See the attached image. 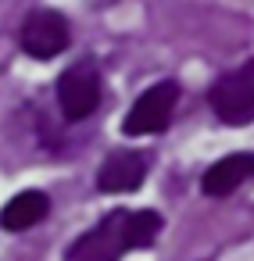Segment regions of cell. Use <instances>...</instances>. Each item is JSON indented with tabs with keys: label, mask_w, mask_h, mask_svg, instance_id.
<instances>
[{
	"label": "cell",
	"mask_w": 254,
	"mask_h": 261,
	"mask_svg": "<svg viewBox=\"0 0 254 261\" xmlns=\"http://www.w3.org/2000/svg\"><path fill=\"white\" fill-rule=\"evenodd\" d=\"M161 215L143 207V211H111L104 215L90 232H83L68 247V261H122V254L150 247L161 232Z\"/></svg>",
	"instance_id": "obj_1"
},
{
	"label": "cell",
	"mask_w": 254,
	"mask_h": 261,
	"mask_svg": "<svg viewBox=\"0 0 254 261\" xmlns=\"http://www.w3.org/2000/svg\"><path fill=\"white\" fill-rule=\"evenodd\" d=\"M208 108L222 125H250L254 122V58L222 72L208 86Z\"/></svg>",
	"instance_id": "obj_2"
},
{
	"label": "cell",
	"mask_w": 254,
	"mask_h": 261,
	"mask_svg": "<svg viewBox=\"0 0 254 261\" xmlns=\"http://www.w3.org/2000/svg\"><path fill=\"white\" fill-rule=\"evenodd\" d=\"M58 108L65 115V122H86L97 108H100V97H104V83H100V72L93 61H75L68 65L61 75H58Z\"/></svg>",
	"instance_id": "obj_3"
},
{
	"label": "cell",
	"mask_w": 254,
	"mask_h": 261,
	"mask_svg": "<svg viewBox=\"0 0 254 261\" xmlns=\"http://www.w3.org/2000/svg\"><path fill=\"white\" fill-rule=\"evenodd\" d=\"M175 104H179V83L175 79H161L154 86H147L133 108L125 111L122 118V133L125 136H154V133H165L172 115H175Z\"/></svg>",
	"instance_id": "obj_4"
},
{
	"label": "cell",
	"mask_w": 254,
	"mask_h": 261,
	"mask_svg": "<svg viewBox=\"0 0 254 261\" xmlns=\"http://www.w3.org/2000/svg\"><path fill=\"white\" fill-rule=\"evenodd\" d=\"M68 43H72V25L54 8L29 11L22 29H18V47L36 61H54L61 50H68Z\"/></svg>",
	"instance_id": "obj_5"
},
{
	"label": "cell",
	"mask_w": 254,
	"mask_h": 261,
	"mask_svg": "<svg viewBox=\"0 0 254 261\" xmlns=\"http://www.w3.org/2000/svg\"><path fill=\"white\" fill-rule=\"evenodd\" d=\"M150 168V158L143 150H115L97 168V190L100 193H133L143 186Z\"/></svg>",
	"instance_id": "obj_6"
},
{
	"label": "cell",
	"mask_w": 254,
	"mask_h": 261,
	"mask_svg": "<svg viewBox=\"0 0 254 261\" xmlns=\"http://www.w3.org/2000/svg\"><path fill=\"white\" fill-rule=\"evenodd\" d=\"M247 179H254V150H236V154L218 158L200 175V190H204V197H229Z\"/></svg>",
	"instance_id": "obj_7"
},
{
	"label": "cell",
	"mask_w": 254,
	"mask_h": 261,
	"mask_svg": "<svg viewBox=\"0 0 254 261\" xmlns=\"http://www.w3.org/2000/svg\"><path fill=\"white\" fill-rule=\"evenodd\" d=\"M47 215H50V197L43 190H22L4 204V211H0V229L26 232V229L40 225Z\"/></svg>",
	"instance_id": "obj_8"
}]
</instances>
